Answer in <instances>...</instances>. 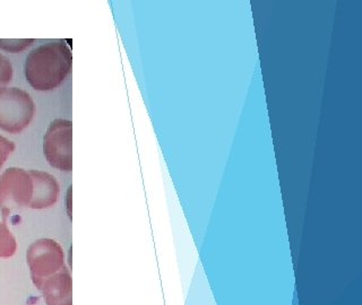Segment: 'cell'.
<instances>
[{"label": "cell", "mask_w": 362, "mask_h": 305, "mask_svg": "<svg viewBox=\"0 0 362 305\" xmlns=\"http://www.w3.org/2000/svg\"><path fill=\"white\" fill-rule=\"evenodd\" d=\"M33 182V196L28 208L47 209L54 206L59 199L60 186L54 175L50 173L28 169Z\"/></svg>", "instance_id": "cell-6"}, {"label": "cell", "mask_w": 362, "mask_h": 305, "mask_svg": "<svg viewBox=\"0 0 362 305\" xmlns=\"http://www.w3.org/2000/svg\"><path fill=\"white\" fill-rule=\"evenodd\" d=\"M33 42L34 40L32 39H0V49L11 54H17L31 47Z\"/></svg>", "instance_id": "cell-9"}, {"label": "cell", "mask_w": 362, "mask_h": 305, "mask_svg": "<svg viewBox=\"0 0 362 305\" xmlns=\"http://www.w3.org/2000/svg\"><path fill=\"white\" fill-rule=\"evenodd\" d=\"M47 305H73V280L66 267L43 282L39 289Z\"/></svg>", "instance_id": "cell-7"}, {"label": "cell", "mask_w": 362, "mask_h": 305, "mask_svg": "<svg viewBox=\"0 0 362 305\" xmlns=\"http://www.w3.org/2000/svg\"><path fill=\"white\" fill-rule=\"evenodd\" d=\"M33 196L30 173L21 167H9L0 175V212L4 218L11 212L28 208Z\"/></svg>", "instance_id": "cell-5"}, {"label": "cell", "mask_w": 362, "mask_h": 305, "mask_svg": "<svg viewBox=\"0 0 362 305\" xmlns=\"http://www.w3.org/2000/svg\"><path fill=\"white\" fill-rule=\"evenodd\" d=\"M16 239L5 222H0V259H8L16 253Z\"/></svg>", "instance_id": "cell-8"}, {"label": "cell", "mask_w": 362, "mask_h": 305, "mask_svg": "<svg viewBox=\"0 0 362 305\" xmlns=\"http://www.w3.org/2000/svg\"><path fill=\"white\" fill-rule=\"evenodd\" d=\"M14 76V68L4 54H0V90L5 88Z\"/></svg>", "instance_id": "cell-10"}, {"label": "cell", "mask_w": 362, "mask_h": 305, "mask_svg": "<svg viewBox=\"0 0 362 305\" xmlns=\"http://www.w3.org/2000/svg\"><path fill=\"white\" fill-rule=\"evenodd\" d=\"M26 263L32 282L40 289L45 280L65 267V253L52 239H39L28 246Z\"/></svg>", "instance_id": "cell-3"}, {"label": "cell", "mask_w": 362, "mask_h": 305, "mask_svg": "<svg viewBox=\"0 0 362 305\" xmlns=\"http://www.w3.org/2000/svg\"><path fill=\"white\" fill-rule=\"evenodd\" d=\"M15 148L16 146L13 141L0 136V169L4 167V164L6 163L11 152H14Z\"/></svg>", "instance_id": "cell-11"}, {"label": "cell", "mask_w": 362, "mask_h": 305, "mask_svg": "<svg viewBox=\"0 0 362 305\" xmlns=\"http://www.w3.org/2000/svg\"><path fill=\"white\" fill-rule=\"evenodd\" d=\"M71 65L73 56L65 42L45 43L28 54L24 65L26 80L34 90H56L71 73Z\"/></svg>", "instance_id": "cell-1"}, {"label": "cell", "mask_w": 362, "mask_h": 305, "mask_svg": "<svg viewBox=\"0 0 362 305\" xmlns=\"http://www.w3.org/2000/svg\"><path fill=\"white\" fill-rule=\"evenodd\" d=\"M35 105L26 90L17 88L0 90V129L21 133L33 120Z\"/></svg>", "instance_id": "cell-2"}, {"label": "cell", "mask_w": 362, "mask_h": 305, "mask_svg": "<svg viewBox=\"0 0 362 305\" xmlns=\"http://www.w3.org/2000/svg\"><path fill=\"white\" fill-rule=\"evenodd\" d=\"M43 152L51 167L64 172L73 169V122L56 119L43 137Z\"/></svg>", "instance_id": "cell-4"}]
</instances>
